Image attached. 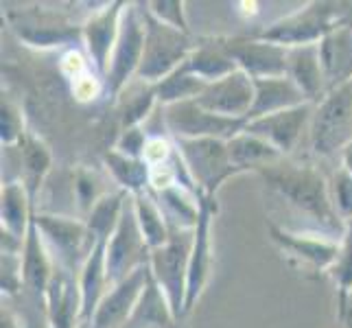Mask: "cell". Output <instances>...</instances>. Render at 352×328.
Instances as JSON below:
<instances>
[{"instance_id": "obj_1", "label": "cell", "mask_w": 352, "mask_h": 328, "mask_svg": "<svg viewBox=\"0 0 352 328\" xmlns=\"http://www.w3.org/2000/svg\"><path fill=\"white\" fill-rule=\"evenodd\" d=\"M256 175H261L265 184L274 188L296 210L318 221L324 232L344 237L346 221L337 215L331 197V184L318 168L289 162L283 157L274 164L261 166Z\"/></svg>"}, {"instance_id": "obj_2", "label": "cell", "mask_w": 352, "mask_h": 328, "mask_svg": "<svg viewBox=\"0 0 352 328\" xmlns=\"http://www.w3.org/2000/svg\"><path fill=\"white\" fill-rule=\"evenodd\" d=\"M140 16L144 22V53L136 77L155 86L186 62L197 48V40L190 33H182L155 20L147 5L140 9Z\"/></svg>"}, {"instance_id": "obj_3", "label": "cell", "mask_w": 352, "mask_h": 328, "mask_svg": "<svg viewBox=\"0 0 352 328\" xmlns=\"http://www.w3.org/2000/svg\"><path fill=\"white\" fill-rule=\"evenodd\" d=\"M344 3H309L287 18H280L265 29L254 33V38L263 42H272L285 48H298V46H311L320 44L333 29L342 22Z\"/></svg>"}, {"instance_id": "obj_4", "label": "cell", "mask_w": 352, "mask_h": 328, "mask_svg": "<svg viewBox=\"0 0 352 328\" xmlns=\"http://www.w3.org/2000/svg\"><path fill=\"white\" fill-rule=\"evenodd\" d=\"M195 230H175L162 248L151 250L149 270L155 283L160 285L164 296L171 305L175 318L182 320L186 315V291H188V265Z\"/></svg>"}, {"instance_id": "obj_5", "label": "cell", "mask_w": 352, "mask_h": 328, "mask_svg": "<svg viewBox=\"0 0 352 328\" xmlns=\"http://www.w3.org/2000/svg\"><path fill=\"white\" fill-rule=\"evenodd\" d=\"M311 149L322 157L342 155L352 142V83L329 92L315 103L309 127Z\"/></svg>"}, {"instance_id": "obj_6", "label": "cell", "mask_w": 352, "mask_h": 328, "mask_svg": "<svg viewBox=\"0 0 352 328\" xmlns=\"http://www.w3.org/2000/svg\"><path fill=\"white\" fill-rule=\"evenodd\" d=\"M188 173L195 182L199 195L217 199L221 184L232 175H239L230 162L228 140L219 138H173Z\"/></svg>"}, {"instance_id": "obj_7", "label": "cell", "mask_w": 352, "mask_h": 328, "mask_svg": "<svg viewBox=\"0 0 352 328\" xmlns=\"http://www.w3.org/2000/svg\"><path fill=\"white\" fill-rule=\"evenodd\" d=\"M33 221L42 232L46 248L53 250L57 256V265L64 272L79 276L92 248L96 245L88 230V223L81 221V219L46 212H33Z\"/></svg>"}, {"instance_id": "obj_8", "label": "cell", "mask_w": 352, "mask_h": 328, "mask_svg": "<svg viewBox=\"0 0 352 328\" xmlns=\"http://www.w3.org/2000/svg\"><path fill=\"white\" fill-rule=\"evenodd\" d=\"M162 120L171 138H219L232 140L248 127L245 118H228L208 112L195 99L162 107Z\"/></svg>"}, {"instance_id": "obj_9", "label": "cell", "mask_w": 352, "mask_h": 328, "mask_svg": "<svg viewBox=\"0 0 352 328\" xmlns=\"http://www.w3.org/2000/svg\"><path fill=\"white\" fill-rule=\"evenodd\" d=\"M142 53H144V22L140 16V9H136V5L129 3L123 16V24H120V35L110 59V68H107L103 77L105 96L114 99V96L123 94V90L129 86L131 77L138 75Z\"/></svg>"}, {"instance_id": "obj_10", "label": "cell", "mask_w": 352, "mask_h": 328, "mask_svg": "<svg viewBox=\"0 0 352 328\" xmlns=\"http://www.w3.org/2000/svg\"><path fill=\"white\" fill-rule=\"evenodd\" d=\"M149 254L151 250L140 232L136 212H133V201L129 197L112 239L107 241L105 263H107V283H110V289L118 283H123L138 267L149 263Z\"/></svg>"}, {"instance_id": "obj_11", "label": "cell", "mask_w": 352, "mask_h": 328, "mask_svg": "<svg viewBox=\"0 0 352 328\" xmlns=\"http://www.w3.org/2000/svg\"><path fill=\"white\" fill-rule=\"evenodd\" d=\"M232 62L252 79L285 77L287 75V48L258 38H219L217 40Z\"/></svg>"}, {"instance_id": "obj_12", "label": "cell", "mask_w": 352, "mask_h": 328, "mask_svg": "<svg viewBox=\"0 0 352 328\" xmlns=\"http://www.w3.org/2000/svg\"><path fill=\"white\" fill-rule=\"evenodd\" d=\"M129 3L116 0V3L105 5L101 11H96L92 18H88L81 27V40L86 44V53L94 70L99 72V77H105L107 68H110V59L116 48L120 24Z\"/></svg>"}, {"instance_id": "obj_13", "label": "cell", "mask_w": 352, "mask_h": 328, "mask_svg": "<svg viewBox=\"0 0 352 328\" xmlns=\"http://www.w3.org/2000/svg\"><path fill=\"white\" fill-rule=\"evenodd\" d=\"M217 212V199L199 195V221L195 228V241H192L190 265H188V291H186V315L195 309L197 300L204 294V287L210 278L212 270V219Z\"/></svg>"}, {"instance_id": "obj_14", "label": "cell", "mask_w": 352, "mask_h": 328, "mask_svg": "<svg viewBox=\"0 0 352 328\" xmlns=\"http://www.w3.org/2000/svg\"><path fill=\"white\" fill-rule=\"evenodd\" d=\"M313 112H315V103H305L291 109H283V112L250 120L245 131L256 133V136L265 138L267 142H272L283 155H287L296 149L302 133L311 127Z\"/></svg>"}, {"instance_id": "obj_15", "label": "cell", "mask_w": 352, "mask_h": 328, "mask_svg": "<svg viewBox=\"0 0 352 328\" xmlns=\"http://www.w3.org/2000/svg\"><path fill=\"white\" fill-rule=\"evenodd\" d=\"M254 79L243 70H236L219 81L208 83L199 99H195L201 107L212 114L228 118H245L254 105Z\"/></svg>"}, {"instance_id": "obj_16", "label": "cell", "mask_w": 352, "mask_h": 328, "mask_svg": "<svg viewBox=\"0 0 352 328\" xmlns=\"http://www.w3.org/2000/svg\"><path fill=\"white\" fill-rule=\"evenodd\" d=\"M147 278L149 263H144L136 272H131L123 283L114 285L101 300L88 328H123V324L136 309L144 287H147Z\"/></svg>"}, {"instance_id": "obj_17", "label": "cell", "mask_w": 352, "mask_h": 328, "mask_svg": "<svg viewBox=\"0 0 352 328\" xmlns=\"http://www.w3.org/2000/svg\"><path fill=\"white\" fill-rule=\"evenodd\" d=\"M270 237L274 243L285 250V254H291L302 263H309L315 270H333L339 259V243L333 239H318L315 234H296L289 230L276 226L274 221L267 223Z\"/></svg>"}, {"instance_id": "obj_18", "label": "cell", "mask_w": 352, "mask_h": 328, "mask_svg": "<svg viewBox=\"0 0 352 328\" xmlns=\"http://www.w3.org/2000/svg\"><path fill=\"white\" fill-rule=\"evenodd\" d=\"M44 311L48 328H75L81 324V289L72 274L57 267L51 287L46 291Z\"/></svg>"}, {"instance_id": "obj_19", "label": "cell", "mask_w": 352, "mask_h": 328, "mask_svg": "<svg viewBox=\"0 0 352 328\" xmlns=\"http://www.w3.org/2000/svg\"><path fill=\"white\" fill-rule=\"evenodd\" d=\"M57 267L53 265L51 254L42 239V232L31 221L27 239H24V250H22V276H24V287H27L35 300H40L44 305L46 291L51 287V281L55 276Z\"/></svg>"}, {"instance_id": "obj_20", "label": "cell", "mask_w": 352, "mask_h": 328, "mask_svg": "<svg viewBox=\"0 0 352 328\" xmlns=\"http://www.w3.org/2000/svg\"><path fill=\"white\" fill-rule=\"evenodd\" d=\"M318 48L329 92L352 83V31L348 27H337Z\"/></svg>"}, {"instance_id": "obj_21", "label": "cell", "mask_w": 352, "mask_h": 328, "mask_svg": "<svg viewBox=\"0 0 352 328\" xmlns=\"http://www.w3.org/2000/svg\"><path fill=\"white\" fill-rule=\"evenodd\" d=\"M287 77L296 83L311 103H320L329 94L318 44L287 48Z\"/></svg>"}, {"instance_id": "obj_22", "label": "cell", "mask_w": 352, "mask_h": 328, "mask_svg": "<svg viewBox=\"0 0 352 328\" xmlns=\"http://www.w3.org/2000/svg\"><path fill=\"white\" fill-rule=\"evenodd\" d=\"M254 92L256 94H254V105L248 114V123L250 120L276 114V112H283V109H291V107L311 103L287 75L285 77L254 79Z\"/></svg>"}, {"instance_id": "obj_23", "label": "cell", "mask_w": 352, "mask_h": 328, "mask_svg": "<svg viewBox=\"0 0 352 328\" xmlns=\"http://www.w3.org/2000/svg\"><path fill=\"white\" fill-rule=\"evenodd\" d=\"M105 252H107V243L99 241L92 248L81 274L77 276L79 289H81V324L86 328L90 326L96 309H99V305H101V300L105 298L107 291H110V283H107Z\"/></svg>"}, {"instance_id": "obj_24", "label": "cell", "mask_w": 352, "mask_h": 328, "mask_svg": "<svg viewBox=\"0 0 352 328\" xmlns=\"http://www.w3.org/2000/svg\"><path fill=\"white\" fill-rule=\"evenodd\" d=\"M177 322L179 320L175 318L171 305H168L164 291L155 283L149 270L147 287H144L136 309L123 324V328H177Z\"/></svg>"}, {"instance_id": "obj_25", "label": "cell", "mask_w": 352, "mask_h": 328, "mask_svg": "<svg viewBox=\"0 0 352 328\" xmlns=\"http://www.w3.org/2000/svg\"><path fill=\"white\" fill-rule=\"evenodd\" d=\"M33 199L22 182H7L0 190V230L24 241L33 221Z\"/></svg>"}, {"instance_id": "obj_26", "label": "cell", "mask_w": 352, "mask_h": 328, "mask_svg": "<svg viewBox=\"0 0 352 328\" xmlns=\"http://www.w3.org/2000/svg\"><path fill=\"white\" fill-rule=\"evenodd\" d=\"M228 151H230V162L236 168V173L243 171L256 173L261 166L274 164L285 157L272 142H267L265 138L256 136V133H250L245 129L232 140H228Z\"/></svg>"}, {"instance_id": "obj_27", "label": "cell", "mask_w": 352, "mask_h": 328, "mask_svg": "<svg viewBox=\"0 0 352 328\" xmlns=\"http://www.w3.org/2000/svg\"><path fill=\"white\" fill-rule=\"evenodd\" d=\"M103 162L120 190L129 193V195H138V193L151 188V166L147 160L129 157L116 149H110L103 155Z\"/></svg>"}, {"instance_id": "obj_28", "label": "cell", "mask_w": 352, "mask_h": 328, "mask_svg": "<svg viewBox=\"0 0 352 328\" xmlns=\"http://www.w3.org/2000/svg\"><path fill=\"white\" fill-rule=\"evenodd\" d=\"M133 201V212H136L140 232L147 241L149 250H157L162 248L164 243L171 237V223L164 215V210L157 204L153 190H144L138 193V195H131Z\"/></svg>"}, {"instance_id": "obj_29", "label": "cell", "mask_w": 352, "mask_h": 328, "mask_svg": "<svg viewBox=\"0 0 352 328\" xmlns=\"http://www.w3.org/2000/svg\"><path fill=\"white\" fill-rule=\"evenodd\" d=\"M168 223L175 230H195L199 221V195L188 188L173 184L160 193H153Z\"/></svg>"}, {"instance_id": "obj_30", "label": "cell", "mask_w": 352, "mask_h": 328, "mask_svg": "<svg viewBox=\"0 0 352 328\" xmlns=\"http://www.w3.org/2000/svg\"><path fill=\"white\" fill-rule=\"evenodd\" d=\"M20 144H22V184L31 195V199H35L44 177L51 171L53 155H51V149H48V144L29 131Z\"/></svg>"}, {"instance_id": "obj_31", "label": "cell", "mask_w": 352, "mask_h": 328, "mask_svg": "<svg viewBox=\"0 0 352 328\" xmlns=\"http://www.w3.org/2000/svg\"><path fill=\"white\" fill-rule=\"evenodd\" d=\"M186 68L192 72V75L204 79L206 83L219 81V79L232 75V72L239 70V66L232 62V57H230L223 48L217 44V40H210L206 44H197V48L186 59Z\"/></svg>"}, {"instance_id": "obj_32", "label": "cell", "mask_w": 352, "mask_h": 328, "mask_svg": "<svg viewBox=\"0 0 352 328\" xmlns=\"http://www.w3.org/2000/svg\"><path fill=\"white\" fill-rule=\"evenodd\" d=\"M206 88H208V83L199 79L197 75H192L184 62L175 72L164 77L160 83H155V94H157V103L166 107L173 103L199 99Z\"/></svg>"}, {"instance_id": "obj_33", "label": "cell", "mask_w": 352, "mask_h": 328, "mask_svg": "<svg viewBox=\"0 0 352 328\" xmlns=\"http://www.w3.org/2000/svg\"><path fill=\"white\" fill-rule=\"evenodd\" d=\"M131 195L125 190H116V193H107V195L94 206L90 210L86 223H88V230L94 239V243L99 241H110L114 230L120 221V217H123V210H125V204Z\"/></svg>"}, {"instance_id": "obj_34", "label": "cell", "mask_w": 352, "mask_h": 328, "mask_svg": "<svg viewBox=\"0 0 352 328\" xmlns=\"http://www.w3.org/2000/svg\"><path fill=\"white\" fill-rule=\"evenodd\" d=\"M157 103L155 86L140 81L138 88H133L123 101H120V129L142 127V120L151 114Z\"/></svg>"}, {"instance_id": "obj_35", "label": "cell", "mask_w": 352, "mask_h": 328, "mask_svg": "<svg viewBox=\"0 0 352 328\" xmlns=\"http://www.w3.org/2000/svg\"><path fill=\"white\" fill-rule=\"evenodd\" d=\"M27 136L24 131V116L20 112V107L3 96V103H0V142L3 147H14V144H20Z\"/></svg>"}, {"instance_id": "obj_36", "label": "cell", "mask_w": 352, "mask_h": 328, "mask_svg": "<svg viewBox=\"0 0 352 328\" xmlns=\"http://www.w3.org/2000/svg\"><path fill=\"white\" fill-rule=\"evenodd\" d=\"M184 7V0H153V3H147L149 14L155 20H160L162 24H168V27L182 33H190Z\"/></svg>"}, {"instance_id": "obj_37", "label": "cell", "mask_w": 352, "mask_h": 328, "mask_svg": "<svg viewBox=\"0 0 352 328\" xmlns=\"http://www.w3.org/2000/svg\"><path fill=\"white\" fill-rule=\"evenodd\" d=\"M331 274L339 291H352V219L346 221V232L339 241V259Z\"/></svg>"}, {"instance_id": "obj_38", "label": "cell", "mask_w": 352, "mask_h": 328, "mask_svg": "<svg viewBox=\"0 0 352 328\" xmlns=\"http://www.w3.org/2000/svg\"><path fill=\"white\" fill-rule=\"evenodd\" d=\"M107 193H101V179L96 177L94 171H88V168H79L75 175V197L79 201V206L90 215V210L99 204Z\"/></svg>"}, {"instance_id": "obj_39", "label": "cell", "mask_w": 352, "mask_h": 328, "mask_svg": "<svg viewBox=\"0 0 352 328\" xmlns=\"http://www.w3.org/2000/svg\"><path fill=\"white\" fill-rule=\"evenodd\" d=\"M331 197L337 215L350 221L352 219V175L346 171L344 166L337 168V173L331 179Z\"/></svg>"}, {"instance_id": "obj_40", "label": "cell", "mask_w": 352, "mask_h": 328, "mask_svg": "<svg viewBox=\"0 0 352 328\" xmlns=\"http://www.w3.org/2000/svg\"><path fill=\"white\" fill-rule=\"evenodd\" d=\"M24 285L22 276V254H3V274H0V287L3 296H16Z\"/></svg>"}, {"instance_id": "obj_41", "label": "cell", "mask_w": 352, "mask_h": 328, "mask_svg": "<svg viewBox=\"0 0 352 328\" xmlns=\"http://www.w3.org/2000/svg\"><path fill=\"white\" fill-rule=\"evenodd\" d=\"M149 133L144 131L142 127H131V129H123L120 136L116 140V151L125 153L129 157H140L144 160V149H147V142H149Z\"/></svg>"}, {"instance_id": "obj_42", "label": "cell", "mask_w": 352, "mask_h": 328, "mask_svg": "<svg viewBox=\"0 0 352 328\" xmlns=\"http://www.w3.org/2000/svg\"><path fill=\"white\" fill-rule=\"evenodd\" d=\"M173 151H175L173 142H168L162 136H151L147 142V149H144V160L149 162V166H160L171 160Z\"/></svg>"}, {"instance_id": "obj_43", "label": "cell", "mask_w": 352, "mask_h": 328, "mask_svg": "<svg viewBox=\"0 0 352 328\" xmlns=\"http://www.w3.org/2000/svg\"><path fill=\"white\" fill-rule=\"evenodd\" d=\"M105 92V86H103V79H96L94 75H90V72H86L83 77L75 79L72 81V92H75V96L79 101H90L94 99L99 92Z\"/></svg>"}, {"instance_id": "obj_44", "label": "cell", "mask_w": 352, "mask_h": 328, "mask_svg": "<svg viewBox=\"0 0 352 328\" xmlns=\"http://www.w3.org/2000/svg\"><path fill=\"white\" fill-rule=\"evenodd\" d=\"M62 70L66 75L75 81L79 77H83L88 72V66H86V59H83L77 51H68L62 59Z\"/></svg>"}, {"instance_id": "obj_45", "label": "cell", "mask_w": 352, "mask_h": 328, "mask_svg": "<svg viewBox=\"0 0 352 328\" xmlns=\"http://www.w3.org/2000/svg\"><path fill=\"white\" fill-rule=\"evenodd\" d=\"M339 320H342L344 328H352V291H339Z\"/></svg>"}, {"instance_id": "obj_46", "label": "cell", "mask_w": 352, "mask_h": 328, "mask_svg": "<svg viewBox=\"0 0 352 328\" xmlns=\"http://www.w3.org/2000/svg\"><path fill=\"white\" fill-rule=\"evenodd\" d=\"M339 27H348L352 31V3H344L342 22H339Z\"/></svg>"}, {"instance_id": "obj_47", "label": "cell", "mask_w": 352, "mask_h": 328, "mask_svg": "<svg viewBox=\"0 0 352 328\" xmlns=\"http://www.w3.org/2000/svg\"><path fill=\"white\" fill-rule=\"evenodd\" d=\"M342 166L352 175V142L346 147V151L342 153Z\"/></svg>"}, {"instance_id": "obj_48", "label": "cell", "mask_w": 352, "mask_h": 328, "mask_svg": "<svg viewBox=\"0 0 352 328\" xmlns=\"http://www.w3.org/2000/svg\"><path fill=\"white\" fill-rule=\"evenodd\" d=\"M0 320H3V328H18V324H16V320L14 318H11V315L3 309V318H0Z\"/></svg>"}]
</instances>
